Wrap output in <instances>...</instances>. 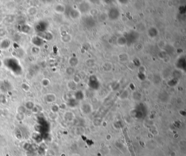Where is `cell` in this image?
<instances>
[{"mask_svg":"<svg viewBox=\"0 0 186 156\" xmlns=\"http://www.w3.org/2000/svg\"><path fill=\"white\" fill-rule=\"evenodd\" d=\"M109 17L111 19H116L119 16V12L117 9H111L109 12Z\"/></svg>","mask_w":186,"mask_h":156,"instance_id":"1","label":"cell"},{"mask_svg":"<svg viewBox=\"0 0 186 156\" xmlns=\"http://www.w3.org/2000/svg\"><path fill=\"white\" fill-rule=\"evenodd\" d=\"M55 10L56 11V13H63L65 10V7L62 4H58L56 6V7L55 8Z\"/></svg>","mask_w":186,"mask_h":156,"instance_id":"2","label":"cell"},{"mask_svg":"<svg viewBox=\"0 0 186 156\" xmlns=\"http://www.w3.org/2000/svg\"><path fill=\"white\" fill-rule=\"evenodd\" d=\"M27 13L29 15L33 16L37 13V9L35 7H31L27 9Z\"/></svg>","mask_w":186,"mask_h":156,"instance_id":"3","label":"cell"},{"mask_svg":"<svg viewBox=\"0 0 186 156\" xmlns=\"http://www.w3.org/2000/svg\"><path fill=\"white\" fill-rule=\"evenodd\" d=\"M69 63L72 66H75L78 64V59L75 58H71L69 60Z\"/></svg>","mask_w":186,"mask_h":156,"instance_id":"4","label":"cell"},{"mask_svg":"<svg viewBox=\"0 0 186 156\" xmlns=\"http://www.w3.org/2000/svg\"><path fill=\"white\" fill-rule=\"evenodd\" d=\"M43 85L44 86H47L48 85H49V83H50V81L48 79H44L43 81Z\"/></svg>","mask_w":186,"mask_h":156,"instance_id":"5","label":"cell"},{"mask_svg":"<svg viewBox=\"0 0 186 156\" xmlns=\"http://www.w3.org/2000/svg\"><path fill=\"white\" fill-rule=\"evenodd\" d=\"M2 61H1V60H0V67H1V66H2Z\"/></svg>","mask_w":186,"mask_h":156,"instance_id":"6","label":"cell"}]
</instances>
